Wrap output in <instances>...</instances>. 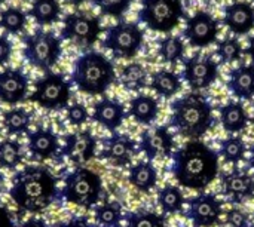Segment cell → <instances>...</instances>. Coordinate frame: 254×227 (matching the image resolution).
<instances>
[{"label": "cell", "instance_id": "8", "mask_svg": "<svg viewBox=\"0 0 254 227\" xmlns=\"http://www.w3.org/2000/svg\"><path fill=\"white\" fill-rule=\"evenodd\" d=\"M144 43V31L138 22L119 21L106 31L103 48L109 49L115 58L131 59L134 58Z\"/></svg>", "mask_w": 254, "mask_h": 227}, {"label": "cell", "instance_id": "20", "mask_svg": "<svg viewBox=\"0 0 254 227\" xmlns=\"http://www.w3.org/2000/svg\"><path fill=\"white\" fill-rule=\"evenodd\" d=\"M223 24L235 36H246L254 28V6L249 1H235L225 7Z\"/></svg>", "mask_w": 254, "mask_h": 227}, {"label": "cell", "instance_id": "24", "mask_svg": "<svg viewBox=\"0 0 254 227\" xmlns=\"http://www.w3.org/2000/svg\"><path fill=\"white\" fill-rule=\"evenodd\" d=\"M129 184L141 193H150L158 184V171L150 161H140L128 171Z\"/></svg>", "mask_w": 254, "mask_h": 227}, {"label": "cell", "instance_id": "5", "mask_svg": "<svg viewBox=\"0 0 254 227\" xmlns=\"http://www.w3.org/2000/svg\"><path fill=\"white\" fill-rule=\"evenodd\" d=\"M103 195L101 177L83 167H76L64 178V187L61 189V199L68 204L77 205L85 210L97 207Z\"/></svg>", "mask_w": 254, "mask_h": 227}, {"label": "cell", "instance_id": "31", "mask_svg": "<svg viewBox=\"0 0 254 227\" xmlns=\"http://www.w3.org/2000/svg\"><path fill=\"white\" fill-rule=\"evenodd\" d=\"M217 153H219V156H222V159L225 162L237 165L246 159L247 144L241 137L232 135V137H228L220 141V149Z\"/></svg>", "mask_w": 254, "mask_h": 227}, {"label": "cell", "instance_id": "11", "mask_svg": "<svg viewBox=\"0 0 254 227\" xmlns=\"http://www.w3.org/2000/svg\"><path fill=\"white\" fill-rule=\"evenodd\" d=\"M182 77L195 92L207 89L219 77V64L210 55L193 54L183 59Z\"/></svg>", "mask_w": 254, "mask_h": 227}, {"label": "cell", "instance_id": "42", "mask_svg": "<svg viewBox=\"0 0 254 227\" xmlns=\"http://www.w3.org/2000/svg\"><path fill=\"white\" fill-rule=\"evenodd\" d=\"M55 227H95L86 217L83 216H76V217H71L65 222H61V223H57Z\"/></svg>", "mask_w": 254, "mask_h": 227}, {"label": "cell", "instance_id": "27", "mask_svg": "<svg viewBox=\"0 0 254 227\" xmlns=\"http://www.w3.org/2000/svg\"><path fill=\"white\" fill-rule=\"evenodd\" d=\"M61 13V6L58 0H34L28 15L39 25H49L58 21Z\"/></svg>", "mask_w": 254, "mask_h": 227}, {"label": "cell", "instance_id": "17", "mask_svg": "<svg viewBox=\"0 0 254 227\" xmlns=\"http://www.w3.org/2000/svg\"><path fill=\"white\" fill-rule=\"evenodd\" d=\"M222 195L231 204H243L254 196V178L243 170H232L220 175Z\"/></svg>", "mask_w": 254, "mask_h": 227}, {"label": "cell", "instance_id": "2", "mask_svg": "<svg viewBox=\"0 0 254 227\" xmlns=\"http://www.w3.org/2000/svg\"><path fill=\"white\" fill-rule=\"evenodd\" d=\"M9 195L19 210L42 214L61 198V190L57 177L48 168L30 165L12 177Z\"/></svg>", "mask_w": 254, "mask_h": 227}, {"label": "cell", "instance_id": "10", "mask_svg": "<svg viewBox=\"0 0 254 227\" xmlns=\"http://www.w3.org/2000/svg\"><path fill=\"white\" fill-rule=\"evenodd\" d=\"M101 33V22L98 16H88L82 12L68 13L63 21L61 39L71 40L77 46H92Z\"/></svg>", "mask_w": 254, "mask_h": 227}, {"label": "cell", "instance_id": "35", "mask_svg": "<svg viewBox=\"0 0 254 227\" xmlns=\"http://www.w3.org/2000/svg\"><path fill=\"white\" fill-rule=\"evenodd\" d=\"M27 24V15L19 7H7L0 12V28L9 34H18Z\"/></svg>", "mask_w": 254, "mask_h": 227}, {"label": "cell", "instance_id": "33", "mask_svg": "<svg viewBox=\"0 0 254 227\" xmlns=\"http://www.w3.org/2000/svg\"><path fill=\"white\" fill-rule=\"evenodd\" d=\"M24 161V150L16 140L0 141V167L4 170H15Z\"/></svg>", "mask_w": 254, "mask_h": 227}, {"label": "cell", "instance_id": "43", "mask_svg": "<svg viewBox=\"0 0 254 227\" xmlns=\"http://www.w3.org/2000/svg\"><path fill=\"white\" fill-rule=\"evenodd\" d=\"M0 227H15V222L9 210L0 202Z\"/></svg>", "mask_w": 254, "mask_h": 227}, {"label": "cell", "instance_id": "22", "mask_svg": "<svg viewBox=\"0 0 254 227\" xmlns=\"http://www.w3.org/2000/svg\"><path fill=\"white\" fill-rule=\"evenodd\" d=\"M228 89L238 100L254 98V64H243L232 68L228 79Z\"/></svg>", "mask_w": 254, "mask_h": 227}, {"label": "cell", "instance_id": "36", "mask_svg": "<svg viewBox=\"0 0 254 227\" xmlns=\"http://www.w3.org/2000/svg\"><path fill=\"white\" fill-rule=\"evenodd\" d=\"M125 227H167V219L153 211H134L125 217Z\"/></svg>", "mask_w": 254, "mask_h": 227}, {"label": "cell", "instance_id": "23", "mask_svg": "<svg viewBox=\"0 0 254 227\" xmlns=\"http://www.w3.org/2000/svg\"><path fill=\"white\" fill-rule=\"evenodd\" d=\"M220 123L226 132L237 134L247 128L250 117L241 101H231L219 109Z\"/></svg>", "mask_w": 254, "mask_h": 227}, {"label": "cell", "instance_id": "16", "mask_svg": "<svg viewBox=\"0 0 254 227\" xmlns=\"http://www.w3.org/2000/svg\"><path fill=\"white\" fill-rule=\"evenodd\" d=\"M97 137L91 131H77L64 137V144L60 149V155L74 165L85 164L95 156Z\"/></svg>", "mask_w": 254, "mask_h": 227}, {"label": "cell", "instance_id": "7", "mask_svg": "<svg viewBox=\"0 0 254 227\" xmlns=\"http://www.w3.org/2000/svg\"><path fill=\"white\" fill-rule=\"evenodd\" d=\"M137 16L149 30L159 33L173 31L183 18H188L182 0H141Z\"/></svg>", "mask_w": 254, "mask_h": 227}, {"label": "cell", "instance_id": "29", "mask_svg": "<svg viewBox=\"0 0 254 227\" xmlns=\"http://www.w3.org/2000/svg\"><path fill=\"white\" fill-rule=\"evenodd\" d=\"M31 125V114L22 107H15L3 113V126L9 135L27 134Z\"/></svg>", "mask_w": 254, "mask_h": 227}, {"label": "cell", "instance_id": "32", "mask_svg": "<svg viewBox=\"0 0 254 227\" xmlns=\"http://www.w3.org/2000/svg\"><path fill=\"white\" fill-rule=\"evenodd\" d=\"M185 43L179 36H167L159 42L158 54L167 64H177L185 59Z\"/></svg>", "mask_w": 254, "mask_h": 227}, {"label": "cell", "instance_id": "3", "mask_svg": "<svg viewBox=\"0 0 254 227\" xmlns=\"http://www.w3.org/2000/svg\"><path fill=\"white\" fill-rule=\"evenodd\" d=\"M170 125L189 140H199L214 125L213 107L205 95L189 92L171 104Z\"/></svg>", "mask_w": 254, "mask_h": 227}, {"label": "cell", "instance_id": "48", "mask_svg": "<svg viewBox=\"0 0 254 227\" xmlns=\"http://www.w3.org/2000/svg\"><path fill=\"white\" fill-rule=\"evenodd\" d=\"M1 187H3V174L0 172V192H1Z\"/></svg>", "mask_w": 254, "mask_h": 227}, {"label": "cell", "instance_id": "30", "mask_svg": "<svg viewBox=\"0 0 254 227\" xmlns=\"http://www.w3.org/2000/svg\"><path fill=\"white\" fill-rule=\"evenodd\" d=\"M186 199L183 192L177 186L167 184L158 190V205L164 211V214H177L183 210Z\"/></svg>", "mask_w": 254, "mask_h": 227}, {"label": "cell", "instance_id": "28", "mask_svg": "<svg viewBox=\"0 0 254 227\" xmlns=\"http://www.w3.org/2000/svg\"><path fill=\"white\" fill-rule=\"evenodd\" d=\"M121 85L131 92H138L147 86V70L140 62H131L121 71Z\"/></svg>", "mask_w": 254, "mask_h": 227}, {"label": "cell", "instance_id": "46", "mask_svg": "<svg viewBox=\"0 0 254 227\" xmlns=\"http://www.w3.org/2000/svg\"><path fill=\"white\" fill-rule=\"evenodd\" d=\"M70 4H73V6H80L83 1H86V0H67Z\"/></svg>", "mask_w": 254, "mask_h": 227}, {"label": "cell", "instance_id": "9", "mask_svg": "<svg viewBox=\"0 0 254 227\" xmlns=\"http://www.w3.org/2000/svg\"><path fill=\"white\" fill-rule=\"evenodd\" d=\"M70 82L60 73H49L34 82L30 97L33 103L49 112H61L68 107L71 89Z\"/></svg>", "mask_w": 254, "mask_h": 227}, {"label": "cell", "instance_id": "40", "mask_svg": "<svg viewBox=\"0 0 254 227\" xmlns=\"http://www.w3.org/2000/svg\"><path fill=\"white\" fill-rule=\"evenodd\" d=\"M226 223L229 227H250L252 220L249 213H246L241 208H231L226 213Z\"/></svg>", "mask_w": 254, "mask_h": 227}, {"label": "cell", "instance_id": "19", "mask_svg": "<svg viewBox=\"0 0 254 227\" xmlns=\"http://www.w3.org/2000/svg\"><path fill=\"white\" fill-rule=\"evenodd\" d=\"M125 117H127L125 107L118 100L104 97L94 104L92 120L110 132H116V129L122 126Z\"/></svg>", "mask_w": 254, "mask_h": 227}, {"label": "cell", "instance_id": "47", "mask_svg": "<svg viewBox=\"0 0 254 227\" xmlns=\"http://www.w3.org/2000/svg\"><path fill=\"white\" fill-rule=\"evenodd\" d=\"M250 153H252V156H250V167L254 170V146L252 147V150H250Z\"/></svg>", "mask_w": 254, "mask_h": 227}, {"label": "cell", "instance_id": "49", "mask_svg": "<svg viewBox=\"0 0 254 227\" xmlns=\"http://www.w3.org/2000/svg\"><path fill=\"white\" fill-rule=\"evenodd\" d=\"M4 1H6V0H0V6H1V4H3Z\"/></svg>", "mask_w": 254, "mask_h": 227}, {"label": "cell", "instance_id": "45", "mask_svg": "<svg viewBox=\"0 0 254 227\" xmlns=\"http://www.w3.org/2000/svg\"><path fill=\"white\" fill-rule=\"evenodd\" d=\"M246 54H249V55L252 57V59L254 61V36L253 37H250V40H249V48H247Z\"/></svg>", "mask_w": 254, "mask_h": 227}, {"label": "cell", "instance_id": "13", "mask_svg": "<svg viewBox=\"0 0 254 227\" xmlns=\"http://www.w3.org/2000/svg\"><path fill=\"white\" fill-rule=\"evenodd\" d=\"M219 21L207 10H198L188 18L183 31L185 39L193 48H208L219 37Z\"/></svg>", "mask_w": 254, "mask_h": 227}, {"label": "cell", "instance_id": "25", "mask_svg": "<svg viewBox=\"0 0 254 227\" xmlns=\"http://www.w3.org/2000/svg\"><path fill=\"white\" fill-rule=\"evenodd\" d=\"M128 114L140 125H152L159 116V103L152 95L138 94L129 101Z\"/></svg>", "mask_w": 254, "mask_h": 227}, {"label": "cell", "instance_id": "41", "mask_svg": "<svg viewBox=\"0 0 254 227\" xmlns=\"http://www.w3.org/2000/svg\"><path fill=\"white\" fill-rule=\"evenodd\" d=\"M12 52H13L12 43L4 36H0V65H4L10 61Z\"/></svg>", "mask_w": 254, "mask_h": 227}, {"label": "cell", "instance_id": "6", "mask_svg": "<svg viewBox=\"0 0 254 227\" xmlns=\"http://www.w3.org/2000/svg\"><path fill=\"white\" fill-rule=\"evenodd\" d=\"M61 54V40L54 31L39 28L33 34L24 37L22 55L31 67L49 71L58 62Z\"/></svg>", "mask_w": 254, "mask_h": 227}, {"label": "cell", "instance_id": "38", "mask_svg": "<svg viewBox=\"0 0 254 227\" xmlns=\"http://www.w3.org/2000/svg\"><path fill=\"white\" fill-rule=\"evenodd\" d=\"M92 3L100 9L101 15L121 18L129 9L132 0H92Z\"/></svg>", "mask_w": 254, "mask_h": 227}, {"label": "cell", "instance_id": "51", "mask_svg": "<svg viewBox=\"0 0 254 227\" xmlns=\"http://www.w3.org/2000/svg\"><path fill=\"white\" fill-rule=\"evenodd\" d=\"M250 227H254V225H252V226H250Z\"/></svg>", "mask_w": 254, "mask_h": 227}, {"label": "cell", "instance_id": "39", "mask_svg": "<svg viewBox=\"0 0 254 227\" xmlns=\"http://www.w3.org/2000/svg\"><path fill=\"white\" fill-rule=\"evenodd\" d=\"M67 113H65V119L70 125L73 126H82L85 125L88 120H89V112L88 109L80 104V103H76V104H71L68 106L67 109Z\"/></svg>", "mask_w": 254, "mask_h": 227}, {"label": "cell", "instance_id": "44", "mask_svg": "<svg viewBox=\"0 0 254 227\" xmlns=\"http://www.w3.org/2000/svg\"><path fill=\"white\" fill-rule=\"evenodd\" d=\"M21 227H49V225H48L43 219L31 217V219H28L25 223H22V226Z\"/></svg>", "mask_w": 254, "mask_h": 227}, {"label": "cell", "instance_id": "37", "mask_svg": "<svg viewBox=\"0 0 254 227\" xmlns=\"http://www.w3.org/2000/svg\"><path fill=\"white\" fill-rule=\"evenodd\" d=\"M217 57L223 64H232L241 59L243 57V46L237 37H225L217 43L216 49Z\"/></svg>", "mask_w": 254, "mask_h": 227}, {"label": "cell", "instance_id": "34", "mask_svg": "<svg viewBox=\"0 0 254 227\" xmlns=\"http://www.w3.org/2000/svg\"><path fill=\"white\" fill-rule=\"evenodd\" d=\"M94 217L100 227H122V208L118 204H101L94 207Z\"/></svg>", "mask_w": 254, "mask_h": 227}, {"label": "cell", "instance_id": "18", "mask_svg": "<svg viewBox=\"0 0 254 227\" xmlns=\"http://www.w3.org/2000/svg\"><path fill=\"white\" fill-rule=\"evenodd\" d=\"M28 94V77L21 68L0 71V101L9 106L22 103Z\"/></svg>", "mask_w": 254, "mask_h": 227}, {"label": "cell", "instance_id": "1", "mask_svg": "<svg viewBox=\"0 0 254 227\" xmlns=\"http://www.w3.org/2000/svg\"><path fill=\"white\" fill-rule=\"evenodd\" d=\"M219 153L201 140H190L171 156V171L182 187L204 192L219 175Z\"/></svg>", "mask_w": 254, "mask_h": 227}, {"label": "cell", "instance_id": "12", "mask_svg": "<svg viewBox=\"0 0 254 227\" xmlns=\"http://www.w3.org/2000/svg\"><path fill=\"white\" fill-rule=\"evenodd\" d=\"M188 210L185 217L196 227H213L220 223L223 207L222 201L213 193H199L186 199Z\"/></svg>", "mask_w": 254, "mask_h": 227}, {"label": "cell", "instance_id": "21", "mask_svg": "<svg viewBox=\"0 0 254 227\" xmlns=\"http://www.w3.org/2000/svg\"><path fill=\"white\" fill-rule=\"evenodd\" d=\"M58 135L51 128H39L28 132V150L37 161H48L60 153Z\"/></svg>", "mask_w": 254, "mask_h": 227}, {"label": "cell", "instance_id": "50", "mask_svg": "<svg viewBox=\"0 0 254 227\" xmlns=\"http://www.w3.org/2000/svg\"><path fill=\"white\" fill-rule=\"evenodd\" d=\"M252 122H253V123H254V117H253V119H252Z\"/></svg>", "mask_w": 254, "mask_h": 227}, {"label": "cell", "instance_id": "14", "mask_svg": "<svg viewBox=\"0 0 254 227\" xmlns=\"http://www.w3.org/2000/svg\"><path fill=\"white\" fill-rule=\"evenodd\" d=\"M174 137L168 126H153L147 128L140 134L138 152H143L144 156L152 162L155 159L171 158L174 153Z\"/></svg>", "mask_w": 254, "mask_h": 227}, {"label": "cell", "instance_id": "4", "mask_svg": "<svg viewBox=\"0 0 254 227\" xmlns=\"http://www.w3.org/2000/svg\"><path fill=\"white\" fill-rule=\"evenodd\" d=\"M116 80L112 61L98 51L79 55L73 64L71 83L83 94L103 95Z\"/></svg>", "mask_w": 254, "mask_h": 227}, {"label": "cell", "instance_id": "26", "mask_svg": "<svg viewBox=\"0 0 254 227\" xmlns=\"http://www.w3.org/2000/svg\"><path fill=\"white\" fill-rule=\"evenodd\" d=\"M150 88L159 97L170 100L182 91V77L171 70H158L150 77Z\"/></svg>", "mask_w": 254, "mask_h": 227}, {"label": "cell", "instance_id": "15", "mask_svg": "<svg viewBox=\"0 0 254 227\" xmlns=\"http://www.w3.org/2000/svg\"><path fill=\"white\" fill-rule=\"evenodd\" d=\"M138 153V144L127 134L113 132L104 138L100 158L107 161L110 165L124 168L131 164L132 158Z\"/></svg>", "mask_w": 254, "mask_h": 227}]
</instances>
